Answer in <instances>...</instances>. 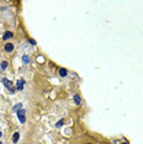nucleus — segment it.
Segmentation results:
<instances>
[{
  "label": "nucleus",
  "mask_w": 143,
  "mask_h": 144,
  "mask_svg": "<svg viewBox=\"0 0 143 144\" xmlns=\"http://www.w3.org/2000/svg\"><path fill=\"white\" fill-rule=\"evenodd\" d=\"M27 42H28L30 44H32V46H36V44H37V42H36L35 39H32V38H28V39H27Z\"/></svg>",
  "instance_id": "ddd939ff"
},
{
  "label": "nucleus",
  "mask_w": 143,
  "mask_h": 144,
  "mask_svg": "<svg viewBox=\"0 0 143 144\" xmlns=\"http://www.w3.org/2000/svg\"><path fill=\"white\" fill-rule=\"evenodd\" d=\"M63 125H64V119H63V118H60V119L56 123V127H57V128H60Z\"/></svg>",
  "instance_id": "f8f14e48"
},
{
  "label": "nucleus",
  "mask_w": 143,
  "mask_h": 144,
  "mask_svg": "<svg viewBox=\"0 0 143 144\" xmlns=\"http://www.w3.org/2000/svg\"><path fill=\"white\" fill-rule=\"evenodd\" d=\"M0 144H1V142H0Z\"/></svg>",
  "instance_id": "f3484780"
},
{
  "label": "nucleus",
  "mask_w": 143,
  "mask_h": 144,
  "mask_svg": "<svg viewBox=\"0 0 143 144\" xmlns=\"http://www.w3.org/2000/svg\"><path fill=\"white\" fill-rule=\"evenodd\" d=\"M19 139H20V133H19V132H15L14 134H13V143L16 144V143L19 142Z\"/></svg>",
  "instance_id": "9d476101"
},
{
  "label": "nucleus",
  "mask_w": 143,
  "mask_h": 144,
  "mask_svg": "<svg viewBox=\"0 0 143 144\" xmlns=\"http://www.w3.org/2000/svg\"><path fill=\"white\" fill-rule=\"evenodd\" d=\"M3 48H4V50H5L6 53H11V52H14L15 46H14V43H11V42H6Z\"/></svg>",
  "instance_id": "7ed1b4c3"
},
{
  "label": "nucleus",
  "mask_w": 143,
  "mask_h": 144,
  "mask_svg": "<svg viewBox=\"0 0 143 144\" xmlns=\"http://www.w3.org/2000/svg\"><path fill=\"white\" fill-rule=\"evenodd\" d=\"M25 83H26V81H25L24 79H19V80L16 81V85H15V88H16V90H19V91H21V90H24V86H25Z\"/></svg>",
  "instance_id": "20e7f679"
},
{
  "label": "nucleus",
  "mask_w": 143,
  "mask_h": 144,
  "mask_svg": "<svg viewBox=\"0 0 143 144\" xmlns=\"http://www.w3.org/2000/svg\"><path fill=\"white\" fill-rule=\"evenodd\" d=\"M22 107H24L22 102H19V104H16V105H14V106H13V112H15V113H16V112H17V111H20Z\"/></svg>",
  "instance_id": "0eeeda50"
},
{
  "label": "nucleus",
  "mask_w": 143,
  "mask_h": 144,
  "mask_svg": "<svg viewBox=\"0 0 143 144\" xmlns=\"http://www.w3.org/2000/svg\"><path fill=\"white\" fill-rule=\"evenodd\" d=\"M73 100H74V104H75V105H78V106L81 105V97H80L79 95H74V96H73Z\"/></svg>",
  "instance_id": "6e6552de"
},
{
  "label": "nucleus",
  "mask_w": 143,
  "mask_h": 144,
  "mask_svg": "<svg viewBox=\"0 0 143 144\" xmlns=\"http://www.w3.org/2000/svg\"><path fill=\"white\" fill-rule=\"evenodd\" d=\"M7 67H9L7 60H1V63H0V69H1V70H6Z\"/></svg>",
  "instance_id": "1a4fd4ad"
},
{
  "label": "nucleus",
  "mask_w": 143,
  "mask_h": 144,
  "mask_svg": "<svg viewBox=\"0 0 143 144\" xmlns=\"http://www.w3.org/2000/svg\"><path fill=\"white\" fill-rule=\"evenodd\" d=\"M3 137V133H1V131H0V138H1Z\"/></svg>",
  "instance_id": "2eb2a0df"
},
{
  "label": "nucleus",
  "mask_w": 143,
  "mask_h": 144,
  "mask_svg": "<svg viewBox=\"0 0 143 144\" xmlns=\"http://www.w3.org/2000/svg\"><path fill=\"white\" fill-rule=\"evenodd\" d=\"M58 74H59L60 78H65V76L68 75V70H67L65 68H59V69H58Z\"/></svg>",
  "instance_id": "423d86ee"
},
{
  "label": "nucleus",
  "mask_w": 143,
  "mask_h": 144,
  "mask_svg": "<svg viewBox=\"0 0 143 144\" xmlns=\"http://www.w3.org/2000/svg\"><path fill=\"white\" fill-rule=\"evenodd\" d=\"M22 62H24L25 64H28L30 62H31V59H30V57H28L27 54H24V56H22Z\"/></svg>",
  "instance_id": "9b49d317"
},
{
  "label": "nucleus",
  "mask_w": 143,
  "mask_h": 144,
  "mask_svg": "<svg viewBox=\"0 0 143 144\" xmlns=\"http://www.w3.org/2000/svg\"><path fill=\"white\" fill-rule=\"evenodd\" d=\"M13 37H14V33L11 32V31H5L4 35H3V39L4 41H7V39L13 38Z\"/></svg>",
  "instance_id": "39448f33"
},
{
  "label": "nucleus",
  "mask_w": 143,
  "mask_h": 144,
  "mask_svg": "<svg viewBox=\"0 0 143 144\" xmlns=\"http://www.w3.org/2000/svg\"><path fill=\"white\" fill-rule=\"evenodd\" d=\"M43 60H45V58H43L42 56H39V57H38V62H43Z\"/></svg>",
  "instance_id": "4468645a"
},
{
  "label": "nucleus",
  "mask_w": 143,
  "mask_h": 144,
  "mask_svg": "<svg viewBox=\"0 0 143 144\" xmlns=\"http://www.w3.org/2000/svg\"><path fill=\"white\" fill-rule=\"evenodd\" d=\"M3 84L5 85V88L10 91V92H13V94H14V92L16 91V88L14 86V84H13V81H10L9 79H3Z\"/></svg>",
  "instance_id": "f257e3e1"
},
{
  "label": "nucleus",
  "mask_w": 143,
  "mask_h": 144,
  "mask_svg": "<svg viewBox=\"0 0 143 144\" xmlns=\"http://www.w3.org/2000/svg\"><path fill=\"white\" fill-rule=\"evenodd\" d=\"M120 144H128L127 142H124V143H120Z\"/></svg>",
  "instance_id": "dca6fc26"
},
{
  "label": "nucleus",
  "mask_w": 143,
  "mask_h": 144,
  "mask_svg": "<svg viewBox=\"0 0 143 144\" xmlns=\"http://www.w3.org/2000/svg\"><path fill=\"white\" fill-rule=\"evenodd\" d=\"M16 115H17L19 122H20V123H22V125H24V123L26 122V111H25L24 108H21L20 111H17V112H16Z\"/></svg>",
  "instance_id": "f03ea898"
}]
</instances>
